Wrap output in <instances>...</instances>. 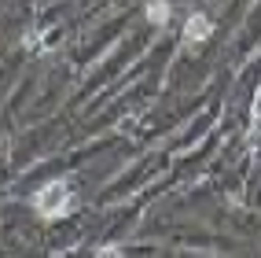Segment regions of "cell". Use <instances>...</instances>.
I'll return each instance as SVG.
<instances>
[{"label":"cell","mask_w":261,"mask_h":258,"mask_svg":"<svg viewBox=\"0 0 261 258\" xmlns=\"http://www.w3.org/2000/svg\"><path fill=\"white\" fill-rule=\"evenodd\" d=\"M33 206H37V214L48 218V221L66 218V214L74 210V188H70V181H63V177L48 181L41 192L33 196Z\"/></svg>","instance_id":"obj_1"},{"label":"cell","mask_w":261,"mask_h":258,"mask_svg":"<svg viewBox=\"0 0 261 258\" xmlns=\"http://www.w3.org/2000/svg\"><path fill=\"white\" fill-rule=\"evenodd\" d=\"M210 33H214V22L206 19L202 11H195V15H191V19L184 22V41H188V44H199V41L210 37Z\"/></svg>","instance_id":"obj_2"},{"label":"cell","mask_w":261,"mask_h":258,"mask_svg":"<svg viewBox=\"0 0 261 258\" xmlns=\"http://www.w3.org/2000/svg\"><path fill=\"white\" fill-rule=\"evenodd\" d=\"M169 11H173V8H169V0H147V8H144L147 22H151V26H159V30L169 22Z\"/></svg>","instance_id":"obj_3"},{"label":"cell","mask_w":261,"mask_h":258,"mask_svg":"<svg viewBox=\"0 0 261 258\" xmlns=\"http://www.w3.org/2000/svg\"><path fill=\"white\" fill-rule=\"evenodd\" d=\"M96 258H125V254H121V247H99Z\"/></svg>","instance_id":"obj_4"}]
</instances>
